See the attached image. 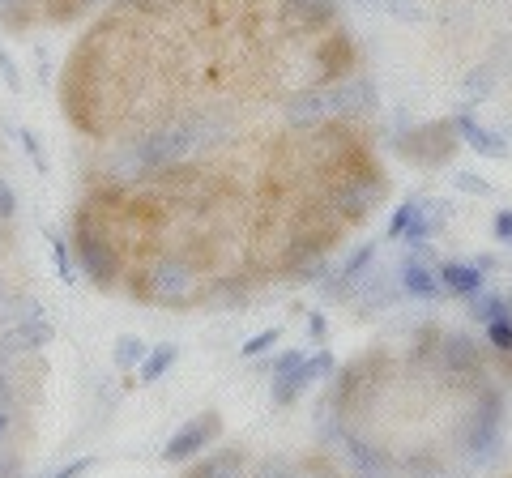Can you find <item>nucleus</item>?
<instances>
[{"instance_id": "nucleus-1", "label": "nucleus", "mask_w": 512, "mask_h": 478, "mask_svg": "<svg viewBox=\"0 0 512 478\" xmlns=\"http://www.w3.org/2000/svg\"><path fill=\"white\" fill-rule=\"evenodd\" d=\"M457 453L470 466H491L504 453V393L495 385H478L474 406L466 410V419L457 423Z\"/></svg>"}, {"instance_id": "nucleus-2", "label": "nucleus", "mask_w": 512, "mask_h": 478, "mask_svg": "<svg viewBox=\"0 0 512 478\" xmlns=\"http://www.w3.org/2000/svg\"><path fill=\"white\" fill-rule=\"evenodd\" d=\"M141 295L154 299L163 308H188L201 299V274L197 265L180 252H167V257H154L141 269Z\"/></svg>"}, {"instance_id": "nucleus-3", "label": "nucleus", "mask_w": 512, "mask_h": 478, "mask_svg": "<svg viewBox=\"0 0 512 478\" xmlns=\"http://www.w3.org/2000/svg\"><path fill=\"white\" fill-rule=\"evenodd\" d=\"M457 146H461V133H457L453 116L414 124V129H402L393 137V150L414 167H448L453 163V154H457Z\"/></svg>"}, {"instance_id": "nucleus-4", "label": "nucleus", "mask_w": 512, "mask_h": 478, "mask_svg": "<svg viewBox=\"0 0 512 478\" xmlns=\"http://www.w3.org/2000/svg\"><path fill=\"white\" fill-rule=\"evenodd\" d=\"M384 197H389V184H384L372 167H363V171L342 175V180L329 188L325 210H333L342 222H363V218H372L380 210Z\"/></svg>"}, {"instance_id": "nucleus-5", "label": "nucleus", "mask_w": 512, "mask_h": 478, "mask_svg": "<svg viewBox=\"0 0 512 478\" xmlns=\"http://www.w3.org/2000/svg\"><path fill=\"white\" fill-rule=\"evenodd\" d=\"M77 265H82V274L94 282V286H103V291H111V286L120 282V252L116 244L94 227V222L82 218V227H77Z\"/></svg>"}, {"instance_id": "nucleus-6", "label": "nucleus", "mask_w": 512, "mask_h": 478, "mask_svg": "<svg viewBox=\"0 0 512 478\" xmlns=\"http://www.w3.org/2000/svg\"><path fill=\"white\" fill-rule=\"evenodd\" d=\"M436 368H440V376L453 380V385H461V380H478V385H483V372H487L483 346H478L470 333L448 329L436 342Z\"/></svg>"}, {"instance_id": "nucleus-7", "label": "nucleus", "mask_w": 512, "mask_h": 478, "mask_svg": "<svg viewBox=\"0 0 512 478\" xmlns=\"http://www.w3.org/2000/svg\"><path fill=\"white\" fill-rule=\"evenodd\" d=\"M333 372H338V363H333L329 350H316V355H308L299 363V368L291 372H274V385H269V397H274V406H295L303 393H308L312 385H320V380H329Z\"/></svg>"}, {"instance_id": "nucleus-8", "label": "nucleus", "mask_w": 512, "mask_h": 478, "mask_svg": "<svg viewBox=\"0 0 512 478\" xmlns=\"http://www.w3.org/2000/svg\"><path fill=\"white\" fill-rule=\"evenodd\" d=\"M329 99H333V116L359 120V116H372L380 107V86H376L372 73H350L342 82L329 86Z\"/></svg>"}, {"instance_id": "nucleus-9", "label": "nucleus", "mask_w": 512, "mask_h": 478, "mask_svg": "<svg viewBox=\"0 0 512 478\" xmlns=\"http://www.w3.org/2000/svg\"><path fill=\"white\" fill-rule=\"evenodd\" d=\"M397 295H402V282H397V274L393 269H367V274L359 278V286L350 291V312L355 316H376V312H384V308H393L397 304Z\"/></svg>"}, {"instance_id": "nucleus-10", "label": "nucleus", "mask_w": 512, "mask_h": 478, "mask_svg": "<svg viewBox=\"0 0 512 478\" xmlns=\"http://www.w3.org/2000/svg\"><path fill=\"white\" fill-rule=\"evenodd\" d=\"M218 432H222V414H197V419H188L180 432L163 444V461H167V466H180V461L197 457L205 444H214Z\"/></svg>"}, {"instance_id": "nucleus-11", "label": "nucleus", "mask_w": 512, "mask_h": 478, "mask_svg": "<svg viewBox=\"0 0 512 478\" xmlns=\"http://www.w3.org/2000/svg\"><path fill=\"white\" fill-rule=\"evenodd\" d=\"M282 116L291 129H316L333 116V99H329V86H303L295 90L291 99L282 103Z\"/></svg>"}, {"instance_id": "nucleus-12", "label": "nucleus", "mask_w": 512, "mask_h": 478, "mask_svg": "<svg viewBox=\"0 0 512 478\" xmlns=\"http://www.w3.org/2000/svg\"><path fill=\"white\" fill-rule=\"evenodd\" d=\"M278 13H282L286 30L316 35V30H325V26L338 22V0H282Z\"/></svg>"}, {"instance_id": "nucleus-13", "label": "nucleus", "mask_w": 512, "mask_h": 478, "mask_svg": "<svg viewBox=\"0 0 512 478\" xmlns=\"http://www.w3.org/2000/svg\"><path fill=\"white\" fill-rule=\"evenodd\" d=\"M372 265H376V244L367 239V244H359V248L350 252V257H346L338 269H333V274H329L325 282H320V291H325L329 299H350V291H355L359 278H363Z\"/></svg>"}, {"instance_id": "nucleus-14", "label": "nucleus", "mask_w": 512, "mask_h": 478, "mask_svg": "<svg viewBox=\"0 0 512 478\" xmlns=\"http://www.w3.org/2000/svg\"><path fill=\"white\" fill-rule=\"evenodd\" d=\"M56 338V329L47 316H35V321H18V325H5L0 329V346L9 350L13 359H22V355H39L43 346H52Z\"/></svg>"}, {"instance_id": "nucleus-15", "label": "nucleus", "mask_w": 512, "mask_h": 478, "mask_svg": "<svg viewBox=\"0 0 512 478\" xmlns=\"http://www.w3.org/2000/svg\"><path fill=\"white\" fill-rule=\"evenodd\" d=\"M453 124H457L461 141H466L474 154H483V158H508V137L500 129H487V124H478L474 120V107H457L453 111Z\"/></svg>"}, {"instance_id": "nucleus-16", "label": "nucleus", "mask_w": 512, "mask_h": 478, "mask_svg": "<svg viewBox=\"0 0 512 478\" xmlns=\"http://www.w3.org/2000/svg\"><path fill=\"white\" fill-rule=\"evenodd\" d=\"M342 449H346V461H350V470H355V478H389L393 474V457L367 436H350L346 432Z\"/></svg>"}, {"instance_id": "nucleus-17", "label": "nucleus", "mask_w": 512, "mask_h": 478, "mask_svg": "<svg viewBox=\"0 0 512 478\" xmlns=\"http://www.w3.org/2000/svg\"><path fill=\"white\" fill-rule=\"evenodd\" d=\"M397 282H402V295L423 299V304H431V299H444L436 265L423 261V257H406L402 265H397Z\"/></svg>"}, {"instance_id": "nucleus-18", "label": "nucleus", "mask_w": 512, "mask_h": 478, "mask_svg": "<svg viewBox=\"0 0 512 478\" xmlns=\"http://www.w3.org/2000/svg\"><path fill=\"white\" fill-rule=\"evenodd\" d=\"M436 274H440V286H444V295H453V299H470L483 291V269H478L474 261H440L436 265Z\"/></svg>"}, {"instance_id": "nucleus-19", "label": "nucleus", "mask_w": 512, "mask_h": 478, "mask_svg": "<svg viewBox=\"0 0 512 478\" xmlns=\"http://www.w3.org/2000/svg\"><path fill=\"white\" fill-rule=\"evenodd\" d=\"M184 478H248V457L244 449H218L210 457H201Z\"/></svg>"}, {"instance_id": "nucleus-20", "label": "nucleus", "mask_w": 512, "mask_h": 478, "mask_svg": "<svg viewBox=\"0 0 512 478\" xmlns=\"http://www.w3.org/2000/svg\"><path fill=\"white\" fill-rule=\"evenodd\" d=\"M103 171L111 175L116 184H137V180H146V163H141V154H137V141H124V146L111 150V158L103 163Z\"/></svg>"}, {"instance_id": "nucleus-21", "label": "nucleus", "mask_w": 512, "mask_h": 478, "mask_svg": "<svg viewBox=\"0 0 512 478\" xmlns=\"http://www.w3.org/2000/svg\"><path fill=\"white\" fill-rule=\"evenodd\" d=\"M495 86H500L495 65H474V69H466V77H461V99H466V107H478V103L491 99Z\"/></svg>"}, {"instance_id": "nucleus-22", "label": "nucleus", "mask_w": 512, "mask_h": 478, "mask_svg": "<svg viewBox=\"0 0 512 478\" xmlns=\"http://www.w3.org/2000/svg\"><path fill=\"white\" fill-rule=\"evenodd\" d=\"M466 304H470V321H478V325H491V321H500V316H512L508 295H483L478 291V295L466 299Z\"/></svg>"}, {"instance_id": "nucleus-23", "label": "nucleus", "mask_w": 512, "mask_h": 478, "mask_svg": "<svg viewBox=\"0 0 512 478\" xmlns=\"http://www.w3.org/2000/svg\"><path fill=\"white\" fill-rule=\"evenodd\" d=\"M175 359H180V350L175 346H154V350H146V359H141V380L146 385H154V380H163L171 368H175Z\"/></svg>"}, {"instance_id": "nucleus-24", "label": "nucleus", "mask_w": 512, "mask_h": 478, "mask_svg": "<svg viewBox=\"0 0 512 478\" xmlns=\"http://www.w3.org/2000/svg\"><path fill=\"white\" fill-rule=\"evenodd\" d=\"M141 359H146V342L137 338V333H124V338L111 346V363H116L120 372H128V368H141Z\"/></svg>"}, {"instance_id": "nucleus-25", "label": "nucleus", "mask_w": 512, "mask_h": 478, "mask_svg": "<svg viewBox=\"0 0 512 478\" xmlns=\"http://www.w3.org/2000/svg\"><path fill=\"white\" fill-rule=\"evenodd\" d=\"M205 304H210V308H218V312H222V308H227V312L244 308V286H239V282H231V278H227V282L218 278V282L210 286V291H205Z\"/></svg>"}, {"instance_id": "nucleus-26", "label": "nucleus", "mask_w": 512, "mask_h": 478, "mask_svg": "<svg viewBox=\"0 0 512 478\" xmlns=\"http://www.w3.org/2000/svg\"><path fill=\"white\" fill-rule=\"evenodd\" d=\"M43 316V304L35 295H22V299H5V308H0V329L5 325H18V321H35Z\"/></svg>"}, {"instance_id": "nucleus-27", "label": "nucleus", "mask_w": 512, "mask_h": 478, "mask_svg": "<svg viewBox=\"0 0 512 478\" xmlns=\"http://www.w3.org/2000/svg\"><path fill=\"white\" fill-rule=\"evenodd\" d=\"M367 9H380V13H389V18H397V22H423L427 13H423V5H414V0H363Z\"/></svg>"}, {"instance_id": "nucleus-28", "label": "nucleus", "mask_w": 512, "mask_h": 478, "mask_svg": "<svg viewBox=\"0 0 512 478\" xmlns=\"http://www.w3.org/2000/svg\"><path fill=\"white\" fill-rule=\"evenodd\" d=\"M47 244H52V257H56V278L64 286H73L77 282V269H73V257H69V244H64L56 231H47Z\"/></svg>"}, {"instance_id": "nucleus-29", "label": "nucleus", "mask_w": 512, "mask_h": 478, "mask_svg": "<svg viewBox=\"0 0 512 478\" xmlns=\"http://www.w3.org/2000/svg\"><path fill=\"white\" fill-rule=\"evenodd\" d=\"M487 342H491L495 355L512 359V316H500V321H491V325H487Z\"/></svg>"}, {"instance_id": "nucleus-30", "label": "nucleus", "mask_w": 512, "mask_h": 478, "mask_svg": "<svg viewBox=\"0 0 512 478\" xmlns=\"http://www.w3.org/2000/svg\"><path fill=\"white\" fill-rule=\"evenodd\" d=\"M453 188L457 193H470V197H491V184L483 180V175H474V171H453Z\"/></svg>"}, {"instance_id": "nucleus-31", "label": "nucleus", "mask_w": 512, "mask_h": 478, "mask_svg": "<svg viewBox=\"0 0 512 478\" xmlns=\"http://www.w3.org/2000/svg\"><path fill=\"white\" fill-rule=\"evenodd\" d=\"M30 9H35V0H0V22L5 26H26Z\"/></svg>"}, {"instance_id": "nucleus-32", "label": "nucleus", "mask_w": 512, "mask_h": 478, "mask_svg": "<svg viewBox=\"0 0 512 478\" xmlns=\"http://www.w3.org/2000/svg\"><path fill=\"white\" fill-rule=\"evenodd\" d=\"M278 338H282V329H261L256 338H248L244 346H239V355H244V359H256V355H265V350H274Z\"/></svg>"}, {"instance_id": "nucleus-33", "label": "nucleus", "mask_w": 512, "mask_h": 478, "mask_svg": "<svg viewBox=\"0 0 512 478\" xmlns=\"http://www.w3.org/2000/svg\"><path fill=\"white\" fill-rule=\"evenodd\" d=\"M414 205H419V197H410V201L397 205L393 218H389V231H384V235H389V239H402V231L410 227V218H414Z\"/></svg>"}, {"instance_id": "nucleus-34", "label": "nucleus", "mask_w": 512, "mask_h": 478, "mask_svg": "<svg viewBox=\"0 0 512 478\" xmlns=\"http://www.w3.org/2000/svg\"><path fill=\"white\" fill-rule=\"evenodd\" d=\"M491 65H495V73H500V77H512V35L495 39V47H491Z\"/></svg>"}, {"instance_id": "nucleus-35", "label": "nucleus", "mask_w": 512, "mask_h": 478, "mask_svg": "<svg viewBox=\"0 0 512 478\" xmlns=\"http://www.w3.org/2000/svg\"><path fill=\"white\" fill-rule=\"evenodd\" d=\"M406 470L414 474V478H440L444 470H440V461L436 457H427V453H414L410 461H406Z\"/></svg>"}, {"instance_id": "nucleus-36", "label": "nucleus", "mask_w": 512, "mask_h": 478, "mask_svg": "<svg viewBox=\"0 0 512 478\" xmlns=\"http://www.w3.org/2000/svg\"><path fill=\"white\" fill-rule=\"evenodd\" d=\"M18 141H22V150L30 154V163H35V171H47V158H43V150H39V137L30 133V129H18Z\"/></svg>"}, {"instance_id": "nucleus-37", "label": "nucleus", "mask_w": 512, "mask_h": 478, "mask_svg": "<svg viewBox=\"0 0 512 478\" xmlns=\"http://www.w3.org/2000/svg\"><path fill=\"white\" fill-rule=\"evenodd\" d=\"M286 474H291V461H286V457H265L252 478H286Z\"/></svg>"}, {"instance_id": "nucleus-38", "label": "nucleus", "mask_w": 512, "mask_h": 478, "mask_svg": "<svg viewBox=\"0 0 512 478\" xmlns=\"http://www.w3.org/2000/svg\"><path fill=\"white\" fill-rule=\"evenodd\" d=\"M90 470H94V457H77V461H69V466L52 470L47 478H82V474H90Z\"/></svg>"}, {"instance_id": "nucleus-39", "label": "nucleus", "mask_w": 512, "mask_h": 478, "mask_svg": "<svg viewBox=\"0 0 512 478\" xmlns=\"http://www.w3.org/2000/svg\"><path fill=\"white\" fill-rule=\"evenodd\" d=\"M0 77H5V86L9 90H22V73H18V65H13V56L0 47Z\"/></svg>"}, {"instance_id": "nucleus-40", "label": "nucleus", "mask_w": 512, "mask_h": 478, "mask_svg": "<svg viewBox=\"0 0 512 478\" xmlns=\"http://www.w3.org/2000/svg\"><path fill=\"white\" fill-rule=\"evenodd\" d=\"M13 214H18V193H13V188L0 180V222H9Z\"/></svg>"}, {"instance_id": "nucleus-41", "label": "nucleus", "mask_w": 512, "mask_h": 478, "mask_svg": "<svg viewBox=\"0 0 512 478\" xmlns=\"http://www.w3.org/2000/svg\"><path fill=\"white\" fill-rule=\"evenodd\" d=\"M491 231H495V239H504V244H512V210H500L491 218Z\"/></svg>"}, {"instance_id": "nucleus-42", "label": "nucleus", "mask_w": 512, "mask_h": 478, "mask_svg": "<svg viewBox=\"0 0 512 478\" xmlns=\"http://www.w3.org/2000/svg\"><path fill=\"white\" fill-rule=\"evenodd\" d=\"M303 359H308V350H299V346H295V350H286V355L274 359V372H291V368H299Z\"/></svg>"}, {"instance_id": "nucleus-43", "label": "nucleus", "mask_w": 512, "mask_h": 478, "mask_svg": "<svg viewBox=\"0 0 512 478\" xmlns=\"http://www.w3.org/2000/svg\"><path fill=\"white\" fill-rule=\"evenodd\" d=\"M13 402H18V393H13V376L0 372V410H13Z\"/></svg>"}, {"instance_id": "nucleus-44", "label": "nucleus", "mask_w": 512, "mask_h": 478, "mask_svg": "<svg viewBox=\"0 0 512 478\" xmlns=\"http://www.w3.org/2000/svg\"><path fill=\"white\" fill-rule=\"evenodd\" d=\"M22 474V461L13 453H0V478H18Z\"/></svg>"}, {"instance_id": "nucleus-45", "label": "nucleus", "mask_w": 512, "mask_h": 478, "mask_svg": "<svg viewBox=\"0 0 512 478\" xmlns=\"http://www.w3.org/2000/svg\"><path fill=\"white\" fill-rule=\"evenodd\" d=\"M308 333H312V338H325V333H329L325 316H308Z\"/></svg>"}, {"instance_id": "nucleus-46", "label": "nucleus", "mask_w": 512, "mask_h": 478, "mask_svg": "<svg viewBox=\"0 0 512 478\" xmlns=\"http://www.w3.org/2000/svg\"><path fill=\"white\" fill-rule=\"evenodd\" d=\"M286 478H329V474H320L312 466H291V474H286Z\"/></svg>"}, {"instance_id": "nucleus-47", "label": "nucleus", "mask_w": 512, "mask_h": 478, "mask_svg": "<svg viewBox=\"0 0 512 478\" xmlns=\"http://www.w3.org/2000/svg\"><path fill=\"white\" fill-rule=\"evenodd\" d=\"M13 363H18V359H13V355H9V350H5V346H0V372H9V376H13Z\"/></svg>"}, {"instance_id": "nucleus-48", "label": "nucleus", "mask_w": 512, "mask_h": 478, "mask_svg": "<svg viewBox=\"0 0 512 478\" xmlns=\"http://www.w3.org/2000/svg\"><path fill=\"white\" fill-rule=\"evenodd\" d=\"M9 427H13V410H0V440H5Z\"/></svg>"}, {"instance_id": "nucleus-49", "label": "nucleus", "mask_w": 512, "mask_h": 478, "mask_svg": "<svg viewBox=\"0 0 512 478\" xmlns=\"http://www.w3.org/2000/svg\"><path fill=\"white\" fill-rule=\"evenodd\" d=\"M474 265L483 269V274H491V269H495V257H487V252H483V257H474Z\"/></svg>"}, {"instance_id": "nucleus-50", "label": "nucleus", "mask_w": 512, "mask_h": 478, "mask_svg": "<svg viewBox=\"0 0 512 478\" xmlns=\"http://www.w3.org/2000/svg\"><path fill=\"white\" fill-rule=\"evenodd\" d=\"M9 248V231H5V222H0V252Z\"/></svg>"}, {"instance_id": "nucleus-51", "label": "nucleus", "mask_w": 512, "mask_h": 478, "mask_svg": "<svg viewBox=\"0 0 512 478\" xmlns=\"http://www.w3.org/2000/svg\"><path fill=\"white\" fill-rule=\"evenodd\" d=\"M5 299H9V286H5V278H0V308H5Z\"/></svg>"}, {"instance_id": "nucleus-52", "label": "nucleus", "mask_w": 512, "mask_h": 478, "mask_svg": "<svg viewBox=\"0 0 512 478\" xmlns=\"http://www.w3.org/2000/svg\"><path fill=\"white\" fill-rule=\"evenodd\" d=\"M73 5H77V9H90V5H99V0H73Z\"/></svg>"}, {"instance_id": "nucleus-53", "label": "nucleus", "mask_w": 512, "mask_h": 478, "mask_svg": "<svg viewBox=\"0 0 512 478\" xmlns=\"http://www.w3.org/2000/svg\"><path fill=\"white\" fill-rule=\"evenodd\" d=\"M504 5H512V0H504Z\"/></svg>"}]
</instances>
